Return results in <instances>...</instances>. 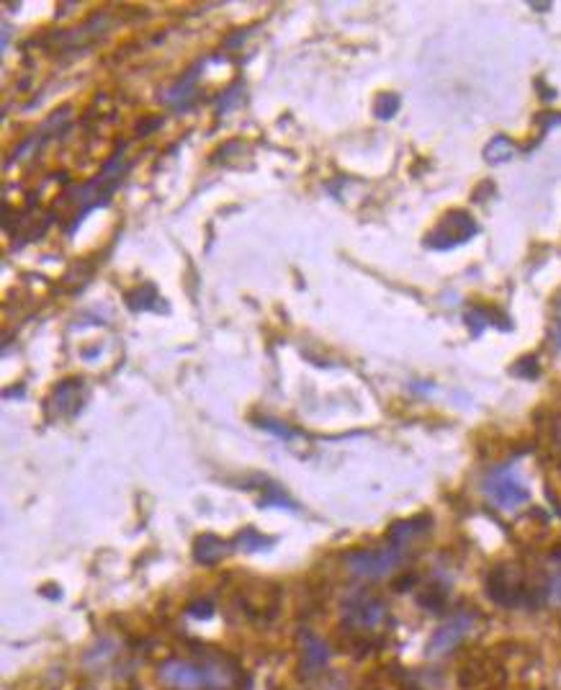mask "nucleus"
I'll list each match as a JSON object with an SVG mask.
<instances>
[{
	"mask_svg": "<svg viewBox=\"0 0 561 690\" xmlns=\"http://www.w3.org/2000/svg\"><path fill=\"white\" fill-rule=\"evenodd\" d=\"M547 595H549V600H551V603H557V606H561V567L557 569L554 575L549 577Z\"/></svg>",
	"mask_w": 561,
	"mask_h": 690,
	"instance_id": "obj_12",
	"label": "nucleus"
},
{
	"mask_svg": "<svg viewBox=\"0 0 561 690\" xmlns=\"http://www.w3.org/2000/svg\"><path fill=\"white\" fill-rule=\"evenodd\" d=\"M477 222L466 212H450L440 219V225L428 235V248L433 250H450L456 245H464L477 235Z\"/></svg>",
	"mask_w": 561,
	"mask_h": 690,
	"instance_id": "obj_7",
	"label": "nucleus"
},
{
	"mask_svg": "<svg viewBox=\"0 0 561 690\" xmlns=\"http://www.w3.org/2000/svg\"><path fill=\"white\" fill-rule=\"evenodd\" d=\"M227 549H229V544H225L222 538L201 536L194 546V557L196 562H201V565H217V562L227 554Z\"/></svg>",
	"mask_w": 561,
	"mask_h": 690,
	"instance_id": "obj_9",
	"label": "nucleus"
},
{
	"mask_svg": "<svg viewBox=\"0 0 561 690\" xmlns=\"http://www.w3.org/2000/svg\"><path fill=\"white\" fill-rule=\"evenodd\" d=\"M405 549L407 546L389 542L382 549H361L347 554L345 565L355 577H363V580H382V577H389L399 567Z\"/></svg>",
	"mask_w": 561,
	"mask_h": 690,
	"instance_id": "obj_3",
	"label": "nucleus"
},
{
	"mask_svg": "<svg viewBox=\"0 0 561 690\" xmlns=\"http://www.w3.org/2000/svg\"><path fill=\"white\" fill-rule=\"evenodd\" d=\"M487 593L495 603H500L505 608H523L533 603V593L523 583V577L518 573H510V569H495L487 580Z\"/></svg>",
	"mask_w": 561,
	"mask_h": 690,
	"instance_id": "obj_6",
	"label": "nucleus"
},
{
	"mask_svg": "<svg viewBox=\"0 0 561 690\" xmlns=\"http://www.w3.org/2000/svg\"><path fill=\"white\" fill-rule=\"evenodd\" d=\"M474 626H477V616L469 614V610H458V614L446 618L428 639V657H433V660L448 657L454 649L464 645V639L474 631Z\"/></svg>",
	"mask_w": 561,
	"mask_h": 690,
	"instance_id": "obj_5",
	"label": "nucleus"
},
{
	"mask_svg": "<svg viewBox=\"0 0 561 690\" xmlns=\"http://www.w3.org/2000/svg\"><path fill=\"white\" fill-rule=\"evenodd\" d=\"M160 683L173 690H229L237 683V670L217 657L204 660H168L157 670Z\"/></svg>",
	"mask_w": 561,
	"mask_h": 690,
	"instance_id": "obj_1",
	"label": "nucleus"
},
{
	"mask_svg": "<svg viewBox=\"0 0 561 690\" xmlns=\"http://www.w3.org/2000/svg\"><path fill=\"white\" fill-rule=\"evenodd\" d=\"M481 493H485L489 505L502 513H516L531 500L528 482L512 462L492 466L481 480Z\"/></svg>",
	"mask_w": 561,
	"mask_h": 690,
	"instance_id": "obj_2",
	"label": "nucleus"
},
{
	"mask_svg": "<svg viewBox=\"0 0 561 690\" xmlns=\"http://www.w3.org/2000/svg\"><path fill=\"white\" fill-rule=\"evenodd\" d=\"M330 657H333V652H330L325 639H320L318 634L312 631L302 634V660H299V668H302L307 678L320 676V672L330 665Z\"/></svg>",
	"mask_w": 561,
	"mask_h": 690,
	"instance_id": "obj_8",
	"label": "nucleus"
},
{
	"mask_svg": "<svg viewBox=\"0 0 561 690\" xmlns=\"http://www.w3.org/2000/svg\"><path fill=\"white\" fill-rule=\"evenodd\" d=\"M340 621L353 631H376L386 621V603L371 593H351L340 603Z\"/></svg>",
	"mask_w": 561,
	"mask_h": 690,
	"instance_id": "obj_4",
	"label": "nucleus"
},
{
	"mask_svg": "<svg viewBox=\"0 0 561 690\" xmlns=\"http://www.w3.org/2000/svg\"><path fill=\"white\" fill-rule=\"evenodd\" d=\"M512 155H516V147H512V142L508 137H495L485 150L487 163H505L510 161Z\"/></svg>",
	"mask_w": 561,
	"mask_h": 690,
	"instance_id": "obj_10",
	"label": "nucleus"
},
{
	"mask_svg": "<svg viewBox=\"0 0 561 690\" xmlns=\"http://www.w3.org/2000/svg\"><path fill=\"white\" fill-rule=\"evenodd\" d=\"M397 109H399V99L394 96V93H382V96H378L374 103V111L378 119H392L394 114H397Z\"/></svg>",
	"mask_w": 561,
	"mask_h": 690,
	"instance_id": "obj_11",
	"label": "nucleus"
}]
</instances>
